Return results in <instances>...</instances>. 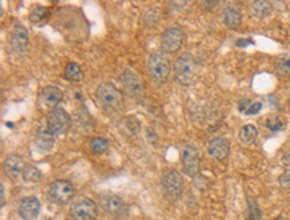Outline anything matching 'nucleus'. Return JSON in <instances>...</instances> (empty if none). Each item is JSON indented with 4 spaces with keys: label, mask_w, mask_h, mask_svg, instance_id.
<instances>
[{
    "label": "nucleus",
    "mask_w": 290,
    "mask_h": 220,
    "mask_svg": "<svg viewBox=\"0 0 290 220\" xmlns=\"http://www.w3.org/2000/svg\"><path fill=\"white\" fill-rule=\"evenodd\" d=\"M95 96L102 111L110 116H114L123 110V95L111 83H102L98 87Z\"/></svg>",
    "instance_id": "f257e3e1"
},
{
    "label": "nucleus",
    "mask_w": 290,
    "mask_h": 220,
    "mask_svg": "<svg viewBox=\"0 0 290 220\" xmlns=\"http://www.w3.org/2000/svg\"><path fill=\"white\" fill-rule=\"evenodd\" d=\"M147 68H149V75L152 82L157 84H163L169 80L170 71H171L170 59L165 52H154L150 55Z\"/></svg>",
    "instance_id": "f03ea898"
},
{
    "label": "nucleus",
    "mask_w": 290,
    "mask_h": 220,
    "mask_svg": "<svg viewBox=\"0 0 290 220\" xmlns=\"http://www.w3.org/2000/svg\"><path fill=\"white\" fill-rule=\"evenodd\" d=\"M195 71H197V63L194 56L189 52L180 55L174 62V75L176 82L182 86H189L193 82Z\"/></svg>",
    "instance_id": "7ed1b4c3"
},
{
    "label": "nucleus",
    "mask_w": 290,
    "mask_h": 220,
    "mask_svg": "<svg viewBox=\"0 0 290 220\" xmlns=\"http://www.w3.org/2000/svg\"><path fill=\"white\" fill-rule=\"evenodd\" d=\"M162 188L165 196L170 202H176L183 192L182 175L175 169L166 171L162 176Z\"/></svg>",
    "instance_id": "20e7f679"
},
{
    "label": "nucleus",
    "mask_w": 290,
    "mask_h": 220,
    "mask_svg": "<svg viewBox=\"0 0 290 220\" xmlns=\"http://www.w3.org/2000/svg\"><path fill=\"white\" fill-rule=\"evenodd\" d=\"M70 215L74 220H95L98 216V207L88 198H79L70 207Z\"/></svg>",
    "instance_id": "39448f33"
},
{
    "label": "nucleus",
    "mask_w": 290,
    "mask_h": 220,
    "mask_svg": "<svg viewBox=\"0 0 290 220\" xmlns=\"http://www.w3.org/2000/svg\"><path fill=\"white\" fill-rule=\"evenodd\" d=\"M183 169L189 176H195L199 174L200 169V156L198 148L193 144H185L181 150Z\"/></svg>",
    "instance_id": "423d86ee"
},
{
    "label": "nucleus",
    "mask_w": 290,
    "mask_h": 220,
    "mask_svg": "<svg viewBox=\"0 0 290 220\" xmlns=\"http://www.w3.org/2000/svg\"><path fill=\"white\" fill-rule=\"evenodd\" d=\"M100 206L108 215L118 217V219L126 217L130 211L127 203L122 198L113 195V193H106V195L100 196Z\"/></svg>",
    "instance_id": "0eeeda50"
},
{
    "label": "nucleus",
    "mask_w": 290,
    "mask_h": 220,
    "mask_svg": "<svg viewBox=\"0 0 290 220\" xmlns=\"http://www.w3.org/2000/svg\"><path fill=\"white\" fill-rule=\"evenodd\" d=\"M183 41H185V32L182 28L178 26H171V27L166 28L162 34V40H161L163 52L175 54L181 50Z\"/></svg>",
    "instance_id": "6e6552de"
},
{
    "label": "nucleus",
    "mask_w": 290,
    "mask_h": 220,
    "mask_svg": "<svg viewBox=\"0 0 290 220\" xmlns=\"http://www.w3.org/2000/svg\"><path fill=\"white\" fill-rule=\"evenodd\" d=\"M71 126V116L69 115L66 110H63L60 107L52 110L47 117V127L52 134L62 135L64 134Z\"/></svg>",
    "instance_id": "1a4fd4ad"
},
{
    "label": "nucleus",
    "mask_w": 290,
    "mask_h": 220,
    "mask_svg": "<svg viewBox=\"0 0 290 220\" xmlns=\"http://www.w3.org/2000/svg\"><path fill=\"white\" fill-rule=\"evenodd\" d=\"M10 45L12 54L16 56H23L30 47V36L25 26L17 25L12 30L10 39Z\"/></svg>",
    "instance_id": "9d476101"
},
{
    "label": "nucleus",
    "mask_w": 290,
    "mask_h": 220,
    "mask_svg": "<svg viewBox=\"0 0 290 220\" xmlns=\"http://www.w3.org/2000/svg\"><path fill=\"white\" fill-rule=\"evenodd\" d=\"M74 192H75V188H74L73 183L66 179L55 180L50 186V195L59 204L69 203L74 196Z\"/></svg>",
    "instance_id": "9b49d317"
},
{
    "label": "nucleus",
    "mask_w": 290,
    "mask_h": 220,
    "mask_svg": "<svg viewBox=\"0 0 290 220\" xmlns=\"http://www.w3.org/2000/svg\"><path fill=\"white\" fill-rule=\"evenodd\" d=\"M63 92L55 86H47L39 92L38 96V106L41 110H49L51 112L52 110L58 108V104L62 102Z\"/></svg>",
    "instance_id": "f8f14e48"
},
{
    "label": "nucleus",
    "mask_w": 290,
    "mask_h": 220,
    "mask_svg": "<svg viewBox=\"0 0 290 220\" xmlns=\"http://www.w3.org/2000/svg\"><path fill=\"white\" fill-rule=\"evenodd\" d=\"M40 212V202L35 196H26L19 204V215L21 219L34 220Z\"/></svg>",
    "instance_id": "ddd939ff"
},
{
    "label": "nucleus",
    "mask_w": 290,
    "mask_h": 220,
    "mask_svg": "<svg viewBox=\"0 0 290 220\" xmlns=\"http://www.w3.org/2000/svg\"><path fill=\"white\" fill-rule=\"evenodd\" d=\"M121 83L123 84L126 91L132 96H141L143 93V86H142L141 79L131 69H124L122 72Z\"/></svg>",
    "instance_id": "4468645a"
},
{
    "label": "nucleus",
    "mask_w": 290,
    "mask_h": 220,
    "mask_svg": "<svg viewBox=\"0 0 290 220\" xmlns=\"http://www.w3.org/2000/svg\"><path fill=\"white\" fill-rule=\"evenodd\" d=\"M207 152L211 158L217 159V160H224L225 158H228L229 152H230V141L225 136L214 138L207 145Z\"/></svg>",
    "instance_id": "2eb2a0df"
},
{
    "label": "nucleus",
    "mask_w": 290,
    "mask_h": 220,
    "mask_svg": "<svg viewBox=\"0 0 290 220\" xmlns=\"http://www.w3.org/2000/svg\"><path fill=\"white\" fill-rule=\"evenodd\" d=\"M25 160L17 154H11L4 160V172L11 179H17L23 174L25 169Z\"/></svg>",
    "instance_id": "dca6fc26"
},
{
    "label": "nucleus",
    "mask_w": 290,
    "mask_h": 220,
    "mask_svg": "<svg viewBox=\"0 0 290 220\" xmlns=\"http://www.w3.org/2000/svg\"><path fill=\"white\" fill-rule=\"evenodd\" d=\"M54 143H55V135L52 134L51 131L49 130V127H41L36 134V138H35V144L36 147L43 152L50 151L52 147H54Z\"/></svg>",
    "instance_id": "f3484780"
},
{
    "label": "nucleus",
    "mask_w": 290,
    "mask_h": 220,
    "mask_svg": "<svg viewBox=\"0 0 290 220\" xmlns=\"http://www.w3.org/2000/svg\"><path fill=\"white\" fill-rule=\"evenodd\" d=\"M222 20H224V25L226 26V27L230 28V30H235V28H238L239 26H241L242 15L238 10L228 7L224 10Z\"/></svg>",
    "instance_id": "a211bd4d"
},
{
    "label": "nucleus",
    "mask_w": 290,
    "mask_h": 220,
    "mask_svg": "<svg viewBox=\"0 0 290 220\" xmlns=\"http://www.w3.org/2000/svg\"><path fill=\"white\" fill-rule=\"evenodd\" d=\"M250 11L258 19H265V17H267L273 12V4L270 3V2H266V0H258V2L252 3Z\"/></svg>",
    "instance_id": "6ab92c4d"
},
{
    "label": "nucleus",
    "mask_w": 290,
    "mask_h": 220,
    "mask_svg": "<svg viewBox=\"0 0 290 220\" xmlns=\"http://www.w3.org/2000/svg\"><path fill=\"white\" fill-rule=\"evenodd\" d=\"M238 138L242 144H253V143H256L257 138H258V130H257L256 126H253V124H245V126L241 128V131H239Z\"/></svg>",
    "instance_id": "aec40b11"
},
{
    "label": "nucleus",
    "mask_w": 290,
    "mask_h": 220,
    "mask_svg": "<svg viewBox=\"0 0 290 220\" xmlns=\"http://www.w3.org/2000/svg\"><path fill=\"white\" fill-rule=\"evenodd\" d=\"M277 74L282 78H290V52L281 54L274 63Z\"/></svg>",
    "instance_id": "412c9836"
},
{
    "label": "nucleus",
    "mask_w": 290,
    "mask_h": 220,
    "mask_svg": "<svg viewBox=\"0 0 290 220\" xmlns=\"http://www.w3.org/2000/svg\"><path fill=\"white\" fill-rule=\"evenodd\" d=\"M64 78L69 82H80L83 79V72L79 64L76 63H69L64 68Z\"/></svg>",
    "instance_id": "4be33fe9"
},
{
    "label": "nucleus",
    "mask_w": 290,
    "mask_h": 220,
    "mask_svg": "<svg viewBox=\"0 0 290 220\" xmlns=\"http://www.w3.org/2000/svg\"><path fill=\"white\" fill-rule=\"evenodd\" d=\"M50 16V10L44 6H34L30 12V20L32 23H41L46 21Z\"/></svg>",
    "instance_id": "5701e85b"
},
{
    "label": "nucleus",
    "mask_w": 290,
    "mask_h": 220,
    "mask_svg": "<svg viewBox=\"0 0 290 220\" xmlns=\"http://www.w3.org/2000/svg\"><path fill=\"white\" fill-rule=\"evenodd\" d=\"M265 126L272 132H278V131H282L286 127V120L282 116H270L266 119Z\"/></svg>",
    "instance_id": "b1692460"
},
{
    "label": "nucleus",
    "mask_w": 290,
    "mask_h": 220,
    "mask_svg": "<svg viewBox=\"0 0 290 220\" xmlns=\"http://www.w3.org/2000/svg\"><path fill=\"white\" fill-rule=\"evenodd\" d=\"M21 176H23L25 182L36 183V182H39V179L41 178V174H40V171L35 167V165H26L25 169H23Z\"/></svg>",
    "instance_id": "393cba45"
},
{
    "label": "nucleus",
    "mask_w": 290,
    "mask_h": 220,
    "mask_svg": "<svg viewBox=\"0 0 290 220\" xmlns=\"http://www.w3.org/2000/svg\"><path fill=\"white\" fill-rule=\"evenodd\" d=\"M90 148L91 151L95 152V154H104V152L108 150V140L104 138H93L90 141Z\"/></svg>",
    "instance_id": "a878e982"
},
{
    "label": "nucleus",
    "mask_w": 290,
    "mask_h": 220,
    "mask_svg": "<svg viewBox=\"0 0 290 220\" xmlns=\"http://www.w3.org/2000/svg\"><path fill=\"white\" fill-rule=\"evenodd\" d=\"M248 212V220H262V213H261L258 204L254 200L249 202Z\"/></svg>",
    "instance_id": "bb28decb"
},
{
    "label": "nucleus",
    "mask_w": 290,
    "mask_h": 220,
    "mask_svg": "<svg viewBox=\"0 0 290 220\" xmlns=\"http://www.w3.org/2000/svg\"><path fill=\"white\" fill-rule=\"evenodd\" d=\"M159 20V10L158 8H152V10L147 11L145 15V25L146 26H154L158 25Z\"/></svg>",
    "instance_id": "cd10ccee"
},
{
    "label": "nucleus",
    "mask_w": 290,
    "mask_h": 220,
    "mask_svg": "<svg viewBox=\"0 0 290 220\" xmlns=\"http://www.w3.org/2000/svg\"><path fill=\"white\" fill-rule=\"evenodd\" d=\"M126 127H127V130H130L132 132V134H137L139 131V128H141V123H139L135 117L130 116L126 120Z\"/></svg>",
    "instance_id": "c85d7f7f"
},
{
    "label": "nucleus",
    "mask_w": 290,
    "mask_h": 220,
    "mask_svg": "<svg viewBox=\"0 0 290 220\" xmlns=\"http://www.w3.org/2000/svg\"><path fill=\"white\" fill-rule=\"evenodd\" d=\"M278 183H280L281 188H283V189L290 188V169L283 172L282 175L280 176V179H278Z\"/></svg>",
    "instance_id": "c756f323"
},
{
    "label": "nucleus",
    "mask_w": 290,
    "mask_h": 220,
    "mask_svg": "<svg viewBox=\"0 0 290 220\" xmlns=\"http://www.w3.org/2000/svg\"><path fill=\"white\" fill-rule=\"evenodd\" d=\"M261 110H262V103H261V102H254V103L250 104V107H249L245 114L246 115H257Z\"/></svg>",
    "instance_id": "7c9ffc66"
},
{
    "label": "nucleus",
    "mask_w": 290,
    "mask_h": 220,
    "mask_svg": "<svg viewBox=\"0 0 290 220\" xmlns=\"http://www.w3.org/2000/svg\"><path fill=\"white\" fill-rule=\"evenodd\" d=\"M250 104H252V102H250L249 99H241V100H239V103H238V110L245 114L246 111H248L249 107H250Z\"/></svg>",
    "instance_id": "2f4dec72"
},
{
    "label": "nucleus",
    "mask_w": 290,
    "mask_h": 220,
    "mask_svg": "<svg viewBox=\"0 0 290 220\" xmlns=\"http://www.w3.org/2000/svg\"><path fill=\"white\" fill-rule=\"evenodd\" d=\"M282 163H283V165H286V167H290V152H289V154H286V155H285V156H283Z\"/></svg>",
    "instance_id": "473e14b6"
},
{
    "label": "nucleus",
    "mask_w": 290,
    "mask_h": 220,
    "mask_svg": "<svg viewBox=\"0 0 290 220\" xmlns=\"http://www.w3.org/2000/svg\"><path fill=\"white\" fill-rule=\"evenodd\" d=\"M0 189H2V207H4V204H6V198H4V186H3V183L0 184Z\"/></svg>",
    "instance_id": "72a5a7b5"
},
{
    "label": "nucleus",
    "mask_w": 290,
    "mask_h": 220,
    "mask_svg": "<svg viewBox=\"0 0 290 220\" xmlns=\"http://www.w3.org/2000/svg\"><path fill=\"white\" fill-rule=\"evenodd\" d=\"M218 4V2H215V3H204V6H207L209 8H211V7H215Z\"/></svg>",
    "instance_id": "f704fd0d"
},
{
    "label": "nucleus",
    "mask_w": 290,
    "mask_h": 220,
    "mask_svg": "<svg viewBox=\"0 0 290 220\" xmlns=\"http://www.w3.org/2000/svg\"><path fill=\"white\" fill-rule=\"evenodd\" d=\"M274 220H287L286 217H283V216H278V217H276Z\"/></svg>",
    "instance_id": "c9c22d12"
},
{
    "label": "nucleus",
    "mask_w": 290,
    "mask_h": 220,
    "mask_svg": "<svg viewBox=\"0 0 290 220\" xmlns=\"http://www.w3.org/2000/svg\"><path fill=\"white\" fill-rule=\"evenodd\" d=\"M289 107H290V99H289Z\"/></svg>",
    "instance_id": "e433bc0d"
}]
</instances>
